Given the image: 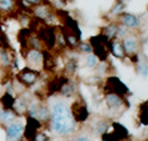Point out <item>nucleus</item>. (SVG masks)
I'll use <instances>...</instances> for the list:
<instances>
[{
    "instance_id": "f03ea898",
    "label": "nucleus",
    "mask_w": 148,
    "mask_h": 141,
    "mask_svg": "<svg viewBox=\"0 0 148 141\" xmlns=\"http://www.w3.org/2000/svg\"><path fill=\"white\" fill-rule=\"evenodd\" d=\"M90 44L92 48L93 55L97 57L99 61H106L108 60V55H110V40L104 37L100 33L97 36H92L90 39Z\"/></svg>"
},
{
    "instance_id": "393cba45",
    "label": "nucleus",
    "mask_w": 148,
    "mask_h": 141,
    "mask_svg": "<svg viewBox=\"0 0 148 141\" xmlns=\"http://www.w3.org/2000/svg\"><path fill=\"white\" fill-rule=\"evenodd\" d=\"M20 1L25 7H35V5H39L43 3V0H20Z\"/></svg>"
},
{
    "instance_id": "39448f33",
    "label": "nucleus",
    "mask_w": 148,
    "mask_h": 141,
    "mask_svg": "<svg viewBox=\"0 0 148 141\" xmlns=\"http://www.w3.org/2000/svg\"><path fill=\"white\" fill-rule=\"evenodd\" d=\"M16 79L20 81L24 87H31L34 85L39 79V72L32 69L31 67H25L24 69H21L20 72L17 73Z\"/></svg>"
},
{
    "instance_id": "9d476101",
    "label": "nucleus",
    "mask_w": 148,
    "mask_h": 141,
    "mask_svg": "<svg viewBox=\"0 0 148 141\" xmlns=\"http://www.w3.org/2000/svg\"><path fill=\"white\" fill-rule=\"evenodd\" d=\"M24 59L27 61L28 67H38L43 64V52L40 49L29 48L24 55Z\"/></svg>"
},
{
    "instance_id": "cd10ccee",
    "label": "nucleus",
    "mask_w": 148,
    "mask_h": 141,
    "mask_svg": "<svg viewBox=\"0 0 148 141\" xmlns=\"http://www.w3.org/2000/svg\"><path fill=\"white\" fill-rule=\"evenodd\" d=\"M127 31H128V28H125V27H124V25L119 24V25H117L116 36H120V37H124V36L127 35Z\"/></svg>"
},
{
    "instance_id": "f3484780",
    "label": "nucleus",
    "mask_w": 148,
    "mask_h": 141,
    "mask_svg": "<svg viewBox=\"0 0 148 141\" xmlns=\"http://www.w3.org/2000/svg\"><path fill=\"white\" fill-rule=\"evenodd\" d=\"M17 0H0V14H8L15 10Z\"/></svg>"
},
{
    "instance_id": "5701e85b",
    "label": "nucleus",
    "mask_w": 148,
    "mask_h": 141,
    "mask_svg": "<svg viewBox=\"0 0 148 141\" xmlns=\"http://www.w3.org/2000/svg\"><path fill=\"white\" fill-rule=\"evenodd\" d=\"M77 68V61L76 60H73V59H71V60H68L67 61V67H66V71L68 73H73L75 72V69Z\"/></svg>"
},
{
    "instance_id": "9b49d317",
    "label": "nucleus",
    "mask_w": 148,
    "mask_h": 141,
    "mask_svg": "<svg viewBox=\"0 0 148 141\" xmlns=\"http://www.w3.org/2000/svg\"><path fill=\"white\" fill-rule=\"evenodd\" d=\"M119 21H120L121 25H124L128 29H136L140 25V21H139L138 16L132 14H127V12H121L119 15Z\"/></svg>"
},
{
    "instance_id": "dca6fc26",
    "label": "nucleus",
    "mask_w": 148,
    "mask_h": 141,
    "mask_svg": "<svg viewBox=\"0 0 148 141\" xmlns=\"http://www.w3.org/2000/svg\"><path fill=\"white\" fill-rule=\"evenodd\" d=\"M110 51L112 52V55L116 56L119 59H124L125 57V52H124L123 44L121 42H112L110 43Z\"/></svg>"
},
{
    "instance_id": "2f4dec72",
    "label": "nucleus",
    "mask_w": 148,
    "mask_h": 141,
    "mask_svg": "<svg viewBox=\"0 0 148 141\" xmlns=\"http://www.w3.org/2000/svg\"><path fill=\"white\" fill-rule=\"evenodd\" d=\"M7 141H10V140H7Z\"/></svg>"
},
{
    "instance_id": "b1692460",
    "label": "nucleus",
    "mask_w": 148,
    "mask_h": 141,
    "mask_svg": "<svg viewBox=\"0 0 148 141\" xmlns=\"http://www.w3.org/2000/svg\"><path fill=\"white\" fill-rule=\"evenodd\" d=\"M123 11H124V3L123 1H116L115 7L112 8V11H111V14L112 15H120Z\"/></svg>"
},
{
    "instance_id": "c85d7f7f",
    "label": "nucleus",
    "mask_w": 148,
    "mask_h": 141,
    "mask_svg": "<svg viewBox=\"0 0 148 141\" xmlns=\"http://www.w3.org/2000/svg\"><path fill=\"white\" fill-rule=\"evenodd\" d=\"M75 141H91L88 137H86V136H79V137H76Z\"/></svg>"
},
{
    "instance_id": "bb28decb",
    "label": "nucleus",
    "mask_w": 148,
    "mask_h": 141,
    "mask_svg": "<svg viewBox=\"0 0 148 141\" xmlns=\"http://www.w3.org/2000/svg\"><path fill=\"white\" fill-rule=\"evenodd\" d=\"M77 47H79V49L82 52H84V53H91V52H92V48H91V44L90 43H82V44H79L77 45Z\"/></svg>"
},
{
    "instance_id": "7c9ffc66",
    "label": "nucleus",
    "mask_w": 148,
    "mask_h": 141,
    "mask_svg": "<svg viewBox=\"0 0 148 141\" xmlns=\"http://www.w3.org/2000/svg\"><path fill=\"white\" fill-rule=\"evenodd\" d=\"M0 92H1V87H0Z\"/></svg>"
},
{
    "instance_id": "6e6552de",
    "label": "nucleus",
    "mask_w": 148,
    "mask_h": 141,
    "mask_svg": "<svg viewBox=\"0 0 148 141\" xmlns=\"http://www.w3.org/2000/svg\"><path fill=\"white\" fill-rule=\"evenodd\" d=\"M107 87H108V92H112V93H116V95H120V96H124L130 92L125 84L121 83L120 80L115 77V76H111L107 79Z\"/></svg>"
},
{
    "instance_id": "f8f14e48",
    "label": "nucleus",
    "mask_w": 148,
    "mask_h": 141,
    "mask_svg": "<svg viewBox=\"0 0 148 141\" xmlns=\"http://www.w3.org/2000/svg\"><path fill=\"white\" fill-rule=\"evenodd\" d=\"M34 16L38 19V20H49V17L52 16V11L49 8L48 4H44V1L39 5H35L34 7Z\"/></svg>"
},
{
    "instance_id": "7ed1b4c3",
    "label": "nucleus",
    "mask_w": 148,
    "mask_h": 141,
    "mask_svg": "<svg viewBox=\"0 0 148 141\" xmlns=\"http://www.w3.org/2000/svg\"><path fill=\"white\" fill-rule=\"evenodd\" d=\"M40 42L43 44H45V47L48 49L53 48L56 44V31L53 27H49V25H43L38 29V35H36Z\"/></svg>"
},
{
    "instance_id": "0eeeda50",
    "label": "nucleus",
    "mask_w": 148,
    "mask_h": 141,
    "mask_svg": "<svg viewBox=\"0 0 148 141\" xmlns=\"http://www.w3.org/2000/svg\"><path fill=\"white\" fill-rule=\"evenodd\" d=\"M121 44H123L125 55L134 56V57L136 56V53H138V51H139V42L134 35H125L123 37Z\"/></svg>"
},
{
    "instance_id": "f257e3e1",
    "label": "nucleus",
    "mask_w": 148,
    "mask_h": 141,
    "mask_svg": "<svg viewBox=\"0 0 148 141\" xmlns=\"http://www.w3.org/2000/svg\"><path fill=\"white\" fill-rule=\"evenodd\" d=\"M49 124H51V129L59 136L71 134L76 129V121L71 113V109L63 101H58L53 104L49 116Z\"/></svg>"
},
{
    "instance_id": "20e7f679",
    "label": "nucleus",
    "mask_w": 148,
    "mask_h": 141,
    "mask_svg": "<svg viewBox=\"0 0 148 141\" xmlns=\"http://www.w3.org/2000/svg\"><path fill=\"white\" fill-rule=\"evenodd\" d=\"M5 134H7V140L10 141H20L24 134V125L20 121L14 120L12 123L5 127Z\"/></svg>"
},
{
    "instance_id": "4468645a",
    "label": "nucleus",
    "mask_w": 148,
    "mask_h": 141,
    "mask_svg": "<svg viewBox=\"0 0 148 141\" xmlns=\"http://www.w3.org/2000/svg\"><path fill=\"white\" fill-rule=\"evenodd\" d=\"M11 109L15 112V114H24L28 109V104L24 101V99L19 97V99L14 100V104H12Z\"/></svg>"
},
{
    "instance_id": "6ab92c4d",
    "label": "nucleus",
    "mask_w": 148,
    "mask_h": 141,
    "mask_svg": "<svg viewBox=\"0 0 148 141\" xmlns=\"http://www.w3.org/2000/svg\"><path fill=\"white\" fill-rule=\"evenodd\" d=\"M0 64L3 67H8L11 64V55L3 47H0Z\"/></svg>"
},
{
    "instance_id": "2eb2a0df",
    "label": "nucleus",
    "mask_w": 148,
    "mask_h": 141,
    "mask_svg": "<svg viewBox=\"0 0 148 141\" xmlns=\"http://www.w3.org/2000/svg\"><path fill=\"white\" fill-rule=\"evenodd\" d=\"M116 31H117V25L114 24V23H110V24H107L101 29V35H103L107 40L112 42V40L116 37Z\"/></svg>"
},
{
    "instance_id": "412c9836",
    "label": "nucleus",
    "mask_w": 148,
    "mask_h": 141,
    "mask_svg": "<svg viewBox=\"0 0 148 141\" xmlns=\"http://www.w3.org/2000/svg\"><path fill=\"white\" fill-rule=\"evenodd\" d=\"M97 57L93 53H87V57H86V65L88 68H95L97 65Z\"/></svg>"
},
{
    "instance_id": "4be33fe9",
    "label": "nucleus",
    "mask_w": 148,
    "mask_h": 141,
    "mask_svg": "<svg viewBox=\"0 0 148 141\" xmlns=\"http://www.w3.org/2000/svg\"><path fill=\"white\" fill-rule=\"evenodd\" d=\"M73 91H75V88L72 87V84H69V83H66L64 85L60 88V91L59 92L62 93L63 96H71L73 93Z\"/></svg>"
},
{
    "instance_id": "423d86ee",
    "label": "nucleus",
    "mask_w": 148,
    "mask_h": 141,
    "mask_svg": "<svg viewBox=\"0 0 148 141\" xmlns=\"http://www.w3.org/2000/svg\"><path fill=\"white\" fill-rule=\"evenodd\" d=\"M71 113H72L76 123H83V121H86L87 119H88V116H90L88 108H87V105L84 104L83 100H79V101H76V103L73 104L72 108H71Z\"/></svg>"
},
{
    "instance_id": "a211bd4d",
    "label": "nucleus",
    "mask_w": 148,
    "mask_h": 141,
    "mask_svg": "<svg viewBox=\"0 0 148 141\" xmlns=\"http://www.w3.org/2000/svg\"><path fill=\"white\" fill-rule=\"evenodd\" d=\"M43 67L47 71H53L55 69L56 63L49 52H43Z\"/></svg>"
},
{
    "instance_id": "aec40b11",
    "label": "nucleus",
    "mask_w": 148,
    "mask_h": 141,
    "mask_svg": "<svg viewBox=\"0 0 148 141\" xmlns=\"http://www.w3.org/2000/svg\"><path fill=\"white\" fill-rule=\"evenodd\" d=\"M136 71L140 76L143 77H148V63L147 61H139L136 65Z\"/></svg>"
},
{
    "instance_id": "1a4fd4ad",
    "label": "nucleus",
    "mask_w": 148,
    "mask_h": 141,
    "mask_svg": "<svg viewBox=\"0 0 148 141\" xmlns=\"http://www.w3.org/2000/svg\"><path fill=\"white\" fill-rule=\"evenodd\" d=\"M40 127H41L40 121H38L36 119H34V117H31V116H28L27 124H25V127H24V134H23V136H24L28 141H32V138L35 137V134L39 132V128Z\"/></svg>"
},
{
    "instance_id": "c756f323",
    "label": "nucleus",
    "mask_w": 148,
    "mask_h": 141,
    "mask_svg": "<svg viewBox=\"0 0 148 141\" xmlns=\"http://www.w3.org/2000/svg\"><path fill=\"white\" fill-rule=\"evenodd\" d=\"M64 141H73V140H64Z\"/></svg>"
},
{
    "instance_id": "ddd939ff",
    "label": "nucleus",
    "mask_w": 148,
    "mask_h": 141,
    "mask_svg": "<svg viewBox=\"0 0 148 141\" xmlns=\"http://www.w3.org/2000/svg\"><path fill=\"white\" fill-rule=\"evenodd\" d=\"M106 103H107L108 108H111V109L120 108L124 103V97L120 96V95H116V93L107 92V95H106Z\"/></svg>"
},
{
    "instance_id": "a878e982",
    "label": "nucleus",
    "mask_w": 148,
    "mask_h": 141,
    "mask_svg": "<svg viewBox=\"0 0 148 141\" xmlns=\"http://www.w3.org/2000/svg\"><path fill=\"white\" fill-rule=\"evenodd\" d=\"M32 141H49V138L44 132H38L35 134V137L32 138Z\"/></svg>"
}]
</instances>
